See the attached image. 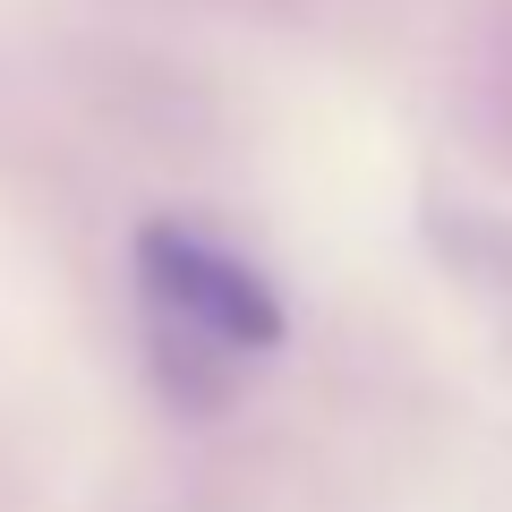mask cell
Masks as SVG:
<instances>
[{
  "mask_svg": "<svg viewBox=\"0 0 512 512\" xmlns=\"http://www.w3.org/2000/svg\"><path fill=\"white\" fill-rule=\"evenodd\" d=\"M137 308H146L163 393L188 410H214L282 342L274 282L197 222H146L137 231Z\"/></svg>",
  "mask_w": 512,
  "mask_h": 512,
  "instance_id": "6da1fadb",
  "label": "cell"
}]
</instances>
